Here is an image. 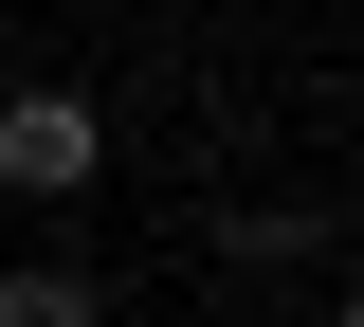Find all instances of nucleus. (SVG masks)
Segmentation results:
<instances>
[{"label": "nucleus", "mask_w": 364, "mask_h": 327, "mask_svg": "<svg viewBox=\"0 0 364 327\" xmlns=\"http://www.w3.org/2000/svg\"><path fill=\"white\" fill-rule=\"evenodd\" d=\"M91 164H109V109H91V92H18V109H0V182H18V200H73Z\"/></svg>", "instance_id": "f257e3e1"}, {"label": "nucleus", "mask_w": 364, "mask_h": 327, "mask_svg": "<svg viewBox=\"0 0 364 327\" xmlns=\"http://www.w3.org/2000/svg\"><path fill=\"white\" fill-rule=\"evenodd\" d=\"M0 327H109V291H91V273H55V255H37V273H0Z\"/></svg>", "instance_id": "f03ea898"}]
</instances>
